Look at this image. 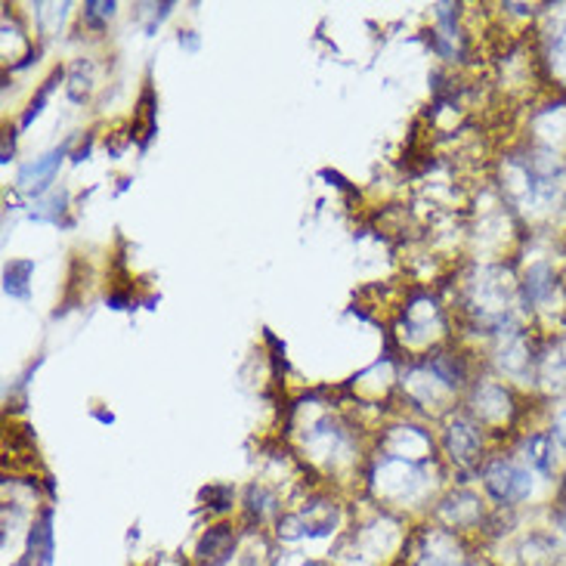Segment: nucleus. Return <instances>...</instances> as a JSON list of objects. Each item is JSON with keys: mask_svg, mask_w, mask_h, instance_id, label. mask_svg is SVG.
Instances as JSON below:
<instances>
[{"mask_svg": "<svg viewBox=\"0 0 566 566\" xmlns=\"http://www.w3.org/2000/svg\"><path fill=\"white\" fill-rule=\"evenodd\" d=\"M483 486L490 492L495 502L502 505H517L523 499H530L533 492V474L514 464V461H492L490 468L483 471Z\"/></svg>", "mask_w": 566, "mask_h": 566, "instance_id": "nucleus-1", "label": "nucleus"}, {"mask_svg": "<svg viewBox=\"0 0 566 566\" xmlns=\"http://www.w3.org/2000/svg\"><path fill=\"white\" fill-rule=\"evenodd\" d=\"M53 507H44L38 521L31 523L29 545L19 566H53Z\"/></svg>", "mask_w": 566, "mask_h": 566, "instance_id": "nucleus-2", "label": "nucleus"}, {"mask_svg": "<svg viewBox=\"0 0 566 566\" xmlns=\"http://www.w3.org/2000/svg\"><path fill=\"white\" fill-rule=\"evenodd\" d=\"M65 153H69V143H65V146H60V149H53V153L41 155V158H34V161H29V165H22L19 177H15L19 189L41 196L46 186L53 184V177H56V170H60Z\"/></svg>", "mask_w": 566, "mask_h": 566, "instance_id": "nucleus-3", "label": "nucleus"}, {"mask_svg": "<svg viewBox=\"0 0 566 566\" xmlns=\"http://www.w3.org/2000/svg\"><path fill=\"white\" fill-rule=\"evenodd\" d=\"M446 443H449V452H452V459L459 461V464H474L476 455H480V433L468 421L449 424Z\"/></svg>", "mask_w": 566, "mask_h": 566, "instance_id": "nucleus-4", "label": "nucleus"}, {"mask_svg": "<svg viewBox=\"0 0 566 566\" xmlns=\"http://www.w3.org/2000/svg\"><path fill=\"white\" fill-rule=\"evenodd\" d=\"M232 552V533L230 526H214L208 530L199 542V557L205 564H220Z\"/></svg>", "mask_w": 566, "mask_h": 566, "instance_id": "nucleus-5", "label": "nucleus"}, {"mask_svg": "<svg viewBox=\"0 0 566 566\" xmlns=\"http://www.w3.org/2000/svg\"><path fill=\"white\" fill-rule=\"evenodd\" d=\"M34 273V261H10L3 270V294L25 301L29 297V279Z\"/></svg>", "mask_w": 566, "mask_h": 566, "instance_id": "nucleus-6", "label": "nucleus"}, {"mask_svg": "<svg viewBox=\"0 0 566 566\" xmlns=\"http://www.w3.org/2000/svg\"><path fill=\"white\" fill-rule=\"evenodd\" d=\"M526 461L536 468V471H542V474H552L554 468V443L552 437H545V433H536V437H530L526 440Z\"/></svg>", "mask_w": 566, "mask_h": 566, "instance_id": "nucleus-7", "label": "nucleus"}, {"mask_svg": "<svg viewBox=\"0 0 566 566\" xmlns=\"http://www.w3.org/2000/svg\"><path fill=\"white\" fill-rule=\"evenodd\" d=\"M428 368H430V375H433L437 381H443L446 387H461V381H464V363L455 359L452 353L437 356Z\"/></svg>", "mask_w": 566, "mask_h": 566, "instance_id": "nucleus-8", "label": "nucleus"}, {"mask_svg": "<svg viewBox=\"0 0 566 566\" xmlns=\"http://www.w3.org/2000/svg\"><path fill=\"white\" fill-rule=\"evenodd\" d=\"M554 291V273L545 266V263H538L530 270V276H526V297L530 301H545L548 294Z\"/></svg>", "mask_w": 566, "mask_h": 566, "instance_id": "nucleus-9", "label": "nucleus"}, {"mask_svg": "<svg viewBox=\"0 0 566 566\" xmlns=\"http://www.w3.org/2000/svg\"><path fill=\"white\" fill-rule=\"evenodd\" d=\"M60 77H62V69H56V72H53V75L46 77V81H44V87H41V91H38V96H34V99H31L29 112H25V115H22V127H29V124L34 122V118H38V115H41V112H44L46 96H50V91H53V87H56V81H60Z\"/></svg>", "mask_w": 566, "mask_h": 566, "instance_id": "nucleus-10", "label": "nucleus"}, {"mask_svg": "<svg viewBox=\"0 0 566 566\" xmlns=\"http://www.w3.org/2000/svg\"><path fill=\"white\" fill-rule=\"evenodd\" d=\"M112 15H115V3H96V0L84 3V22L87 25H103Z\"/></svg>", "mask_w": 566, "mask_h": 566, "instance_id": "nucleus-11", "label": "nucleus"}, {"mask_svg": "<svg viewBox=\"0 0 566 566\" xmlns=\"http://www.w3.org/2000/svg\"><path fill=\"white\" fill-rule=\"evenodd\" d=\"M201 499L214 511H227L232 505V490L230 486H208V490L201 492Z\"/></svg>", "mask_w": 566, "mask_h": 566, "instance_id": "nucleus-12", "label": "nucleus"}, {"mask_svg": "<svg viewBox=\"0 0 566 566\" xmlns=\"http://www.w3.org/2000/svg\"><path fill=\"white\" fill-rule=\"evenodd\" d=\"M554 437H557V443L566 449V409L554 418Z\"/></svg>", "mask_w": 566, "mask_h": 566, "instance_id": "nucleus-13", "label": "nucleus"}, {"mask_svg": "<svg viewBox=\"0 0 566 566\" xmlns=\"http://www.w3.org/2000/svg\"><path fill=\"white\" fill-rule=\"evenodd\" d=\"M177 44L184 46V50H199V38H196V31H180V38H177Z\"/></svg>", "mask_w": 566, "mask_h": 566, "instance_id": "nucleus-14", "label": "nucleus"}, {"mask_svg": "<svg viewBox=\"0 0 566 566\" xmlns=\"http://www.w3.org/2000/svg\"><path fill=\"white\" fill-rule=\"evenodd\" d=\"M304 566H322V564H316V560H310V564H304Z\"/></svg>", "mask_w": 566, "mask_h": 566, "instance_id": "nucleus-15", "label": "nucleus"}]
</instances>
